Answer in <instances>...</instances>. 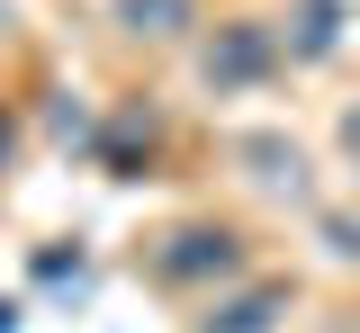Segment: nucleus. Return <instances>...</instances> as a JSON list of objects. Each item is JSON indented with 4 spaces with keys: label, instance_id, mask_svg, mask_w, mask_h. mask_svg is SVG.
Instances as JSON below:
<instances>
[{
    "label": "nucleus",
    "instance_id": "1",
    "mask_svg": "<svg viewBox=\"0 0 360 333\" xmlns=\"http://www.w3.org/2000/svg\"><path fill=\"white\" fill-rule=\"evenodd\" d=\"M153 270H162V280H234V270H243V243L225 235V226H180V235L153 252Z\"/></svg>",
    "mask_w": 360,
    "mask_h": 333
},
{
    "label": "nucleus",
    "instance_id": "4",
    "mask_svg": "<svg viewBox=\"0 0 360 333\" xmlns=\"http://www.w3.org/2000/svg\"><path fill=\"white\" fill-rule=\"evenodd\" d=\"M117 27H135V37H189L198 0H117Z\"/></svg>",
    "mask_w": 360,
    "mask_h": 333
},
{
    "label": "nucleus",
    "instance_id": "9",
    "mask_svg": "<svg viewBox=\"0 0 360 333\" xmlns=\"http://www.w3.org/2000/svg\"><path fill=\"white\" fill-rule=\"evenodd\" d=\"M9 144H18V126H9V117H0V162H9Z\"/></svg>",
    "mask_w": 360,
    "mask_h": 333
},
{
    "label": "nucleus",
    "instance_id": "7",
    "mask_svg": "<svg viewBox=\"0 0 360 333\" xmlns=\"http://www.w3.org/2000/svg\"><path fill=\"white\" fill-rule=\"evenodd\" d=\"M0 333H18V297H0Z\"/></svg>",
    "mask_w": 360,
    "mask_h": 333
},
{
    "label": "nucleus",
    "instance_id": "6",
    "mask_svg": "<svg viewBox=\"0 0 360 333\" xmlns=\"http://www.w3.org/2000/svg\"><path fill=\"white\" fill-rule=\"evenodd\" d=\"M333 37H342V9H333V0H307V9H297V37H288V54H333Z\"/></svg>",
    "mask_w": 360,
    "mask_h": 333
},
{
    "label": "nucleus",
    "instance_id": "2",
    "mask_svg": "<svg viewBox=\"0 0 360 333\" xmlns=\"http://www.w3.org/2000/svg\"><path fill=\"white\" fill-rule=\"evenodd\" d=\"M270 63H279V37L252 27V18H234V27H217V46H207V81L217 91H243V81H262Z\"/></svg>",
    "mask_w": 360,
    "mask_h": 333
},
{
    "label": "nucleus",
    "instance_id": "5",
    "mask_svg": "<svg viewBox=\"0 0 360 333\" xmlns=\"http://www.w3.org/2000/svg\"><path fill=\"white\" fill-rule=\"evenodd\" d=\"M279 306H288V288H252V297H234V306H217L198 333H270L279 325Z\"/></svg>",
    "mask_w": 360,
    "mask_h": 333
},
{
    "label": "nucleus",
    "instance_id": "8",
    "mask_svg": "<svg viewBox=\"0 0 360 333\" xmlns=\"http://www.w3.org/2000/svg\"><path fill=\"white\" fill-rule=\"evenodd\" d=\"M342 144H352V153H360V108H352V117H342Z\"/></svg>",
    "mask_w": 360,
    "mask_h": 333
},
{
    "label": "nucleus",
    "instance_id": "10",
    "mask_svg": "<svg viewBox=\"0 0 360 333\" xmlns=\"http://www.w3.org/2000/svg\"><path fill=\"white\" fill-rule=\"evenodd\" d=\"M0 27H9V0H0Z\"/></svg>",
    "mask_w": 360,
    "mask_h": 333
},
{
    "label": "nucleus",
    "instance_id": "3",
    "mask_svg": "<svg viewBox=\"0 0 360 333\" xmlns=\"http://www.w3.org/2000/svg\"><path fill=\"white\" fill-rule=\"evenodd\" d=\"M243 162H252L262 190H307V153L279 144V136H243Z\"/></svg>",
    "mask_w": 360,
    "mask_h": 333
}]
</instances>
